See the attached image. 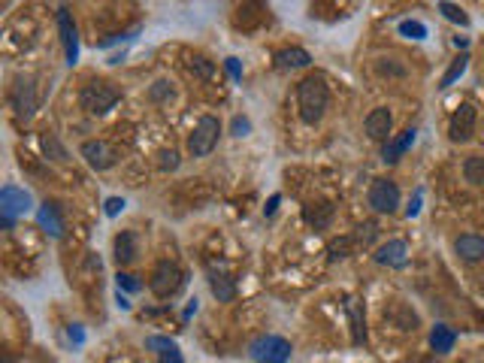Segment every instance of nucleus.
<instances>
[{
  "instance_id": "f257e3e1",
  "label": "nucleus",
  "mask_w": 484,
  "mask_h": 363,
  "mask_svg": "<svg viewBox=\"0 0 484 363\" xmlns=\"http://www.w3.org/2000/svg\"><path fill=\"white\" fill-rule=\"evenodd\" d=\"M297 106L302 125H318L330 106V91L321 76H309L297 85Z\"/></svg>"
},
{
  "instance_id": "f03ea898",
  "label": "nucleus",
  "mask_w": 484,
  "mask_h": 363,
  "mask_svg": "<svg viewBox=\"0 0 484 363\" xmlns=\"http://www.w3.org/2000/svg\"><path fill=\"white\" fill-rule=\"evenodd\" d=\"M118 100H121V91L115 85L103 82V79H94V82H88L82 88V94H79V106H82L88 115H106Z\"/></svg>"
},
{
  "instance_id": "7ed1b4c3",
  "label": "nucleus",
  "mask_w": 484,
  "mask_h": 363,
  "mask_svg": "<svg viewBox=\"0 0 484 363\" xmlns=\"http://www.w3.org/2000/svg\"><path fill=\"white\" fill-rule=\"evenodd\" d=\"M218 134H221V125L215 115H203L194 125V130H191L188 136V155L191 158H206L212 155V148L218 146Z\"/></svg>"
},
{
  "instance_id": "20e7f679",
  "label": "nucleus",
  "mask_w": 484,
  "mask_h": 363,
  "mask_svg": "<svg viewBox=\"0 0 484 363\" xmlns=\"http://www.w3.org/2000/svg\"><path fill=\"white\" fill-rule=\"evenodd\" d=\"M291 355H294V348L281 336H257L248 345V357L257 363H288Z\"/></svg>"
},
{
  "instance_id": "39448f33",
  "label": "nucleus",
  "mask_w": 484,
  "mask_h": 363,
  "mask_svg": "<svg viewBox=\"0 0 484 363\" xmlns=\"http://www.w3.org/2000/svg\"><path fill=\"white\" fill-rule=\"evenodd\" d=\"M182 281H185V276H182V269L173 264V260H160V264L155 267V272H151L148 288H151V294L155 297L167 300L182 288Z\"/></svg>"
},
{
  "instance_id": "423d86ee",
  "label": "nucleus",
  "mask_w": 484,
  "mask_h": 363,
  "mask_svg": "<svg viewBox=\"0 0 484 363\" xmlns=\"http://www.w3.org/2000/svg\"><path fill=\"white\" fill-rule=\"evenodd\" d=\"M0 212H4V224L13 227L15 215L30 212V194L18 185H4V191H0Z\"/></svg>"
},
{
  "instance_id": "0eeeda50",
  "label": "nucleus",
  "mask_w": 484,
  "mask_h": 363,
  "mask_svg": "<svg viewBox=\"0 0 484 363\" xmlns=\"http://www.w3.org/2000/svg\"><path fill=\"white\" fill-rule=\"evenodd\" d=\"M476 121H478V113L472 103H463L457 113L451 115L448 121V136L451 143H466V139H472V134H476Z\"/></svg>"
},
{
  "instance_id": "6e6552de",
  "label": "nucleus",
  "mask_w": 484,
  "mask_h": 363,
  "mask_svg": "<svg viewBox=\"0 0 484 363\" xmlns=\"http://www.w3.org/2000/svg\"><path fill=\"white\" fill-rule=\"evenodd\" d=\"M369 206L376 209V212H397V206H400V188L393 185L390 179H376L372 182V188H369Z\"/></svg>"
},
{
  "instance_id": "1a4fd4ad",
  "label": "nucleus",
  "mask_w": 484,
  "mask_h": 363,
  "mask_svg": "<svg viewBox=\"0 0 484 363\" xmlns=\"http://www.w3.org/2000/svg\"><path fill=\"white\" fill-rule=\"evenodd\" d=\"M58 30H60V43H64V58H67V64L73 67L79 60V30L64 6L58 9Z\"/></svg>"
},
{
  "instance_id": "9d476101",
  "label": "nucleus",
  "mask_w": 484,
  "mask_h": 363,
  "mask_svg": "<svg viewBox=\"0 0 484 363\" xmlns=\"http://www.w3.org/2000/svg\"><path fill=\"white\" fill-rule=\"evenodd\" d=\"M9 100H13V109L18 118H30L37 109V94H34V79H18V82L13 85V94H9Z\"/></svg>"
},
{
  "instance_id": "9b49d317",
  "label": "nucleus",
  "mask_w": 484,
  "mask_h": 363,
  "mask_svg": "<svg viewBox=\"0 0 484 363\" xmlns=\"http://www.w3.org/2000/svg\"><path fill=\"white\" fill-rule=\"evenodd\" d=\"M82 158L88 160V167L94 170H109L115 167V148L106 146L103 139H88V143H82Z\"/></svg>"
},
{
  "instance_id": "f8f14e48",
  "label": "nucleus",
  "mask_w": 484,
  "mask_h": 363,
  "mask_svg": "<svg viewBox=\"0 0 484 363\" xmlns=\"http://www.w3.org/2000/svg\"><path fill=\"white\" fill-rule=\"evenodd\" d=\"M406 260H409V246H406V239H388L385 246L376 251V264H381V267L400 269V267H406Z\"/></svg>"
},
{
  "instance_id": "ddd939ff",
  "label": "nucleus",
  "mask_w": 484,
  "mask_h": 363,
  "mask_svg": "<svg viewBox=\"0 0 484 363\" xmlns=\"http://www.w3.org/2000/svg\"><path fill=\"white\" fill-rule=\"evenodd\" d=\"M139 255V242H136V234L134 230H121V234L113 239V257L118 267H127L134 264Z\"/></svg>"
},
{
  "instance_id": "4468645a",
  "label": "nucleus",
  "mask_w": 484,
  "mask_h": 363,
  "mask_svg": "<svg viewBox=\"0 0 484 363\" xmlns=\"http://www.w3.org/2000/svg\"><path fill=\"white\" fill-rule=\"evenodd\" d=\"M390 125H393V118L388 113V106H378V109H372V113L367 115V121H363V130H367L369 139L381 143V139L390 136Z\"/></svg>"
},
{
  "instance_id": "2eb2a0df",
  "label": "nucleus",
  "mask_w": 484,
  "mask_h": 363,
  "mask_svg": "<svg viewBox=\"0 0 484 363\" xmlns=\"http://www.w3.org/2000/svg\"><path fill=\"white\" fill-rule=\"evenodd\" d=\"M454 251L466 260V264H478V260L484 257V236L478 234H463L454 239Z\"/></svg>"
},
{
  "instance_id": "dca6fc26",
  "label": "nucleus",
  "mask_w": 484,
  "mask_h": 363,
  "mask_svg": "<svg viewBox=\"0 0 484 363\" xmlns=\"http://www.w3.org/2000/svg\"><path fill=\"white\" fill-rule=\"evenodd\" d=\"M454 345H457V333L445 324H436L430 330V348L436 351V355H451Z\"/></svg>"
},
{
  "instance_id": "f3484780",
  "label": "nucleus",
  "mask_w": 484,
  "mask_h": 363,
  "mask_svg": "<svg viewBox=\"0 0 484 363\" xmlns=\"http://www.w3.org/2000/svg\"><path fill=\"white\" fill-rule=\"evenodd\" d=\"M37 221H39V227H43L49 236H55V239H58L60 234H64V221H60L58 206H55V203H43V206H39Z\"/></svg>"
},
{
  "instance_id": "a211bd4d",
  "label": "nucleus",
  "mask_w": 484,
  "mask_h": 363,
  "mask_svg": "<svg viewBox=\"0 0 484 363\" xmlns=\"http://www.w3.org/2000/svg\"><path fill=\"white\" fill-rule=\"evenodd\" d=\"M276 64L281 70H300V67H309L312 64V55L306 52V49L291 46V49H281V52H276Z\"/></svg>"
},
{
  "instance_id": "6ab92c4d",
  "label": "nucleus",
  "mask_w": 484,
  "mask_h": 363,
  "mask_svg": "<svg viewBox=\"0 0 484 363\" xmlns=\"http://www.w3.org/2000/svg\"><path fill=\"white\" fill-rule=\"evenodd\" d=\"M415 136H418V130L409 127V130H402V136L390 139V143L385 146V160H388V164H393V160H400L402 155H406V148L415 143Z\"/></svg>"
},
{
  "instance_id": "aec40b11",
  "label": "nucleus",
  "mask_w": 484,
  "mask_h": 363,
  "mask_svg": "<svg viewBox=\"0 0 484 363\" xmlns=\"http://www.w3.org/2000/svg\"><path fill=\"white\" fill-rule=\"evenodd\" d=\"M302 218H306L315 230H324L330 221H333V206H330V203H318V206L312 203V206L302 209Z\"/></svg>"
},
{
  "instance_id": "412c9836",
  "label": "nucleus",
  "mask_w": 484,
  "mask_h": 363,
  "mask_svg": "<svg viewBox=\"0 0 484 363\" xmlns=\"http://www.w3.org/2000/svg\"><path fill=\"white\" fill-rule=\"evenodd\" d=\"M209 288H212V294H215L221 302H230V300L236 297L234 279H227L224 272H212V276H209Z\"/></svg>"
},
{
  "instance_id": "4be33fe9",
  "label": "nucleus",
  "mask_w": 484,
  "mask_h": 363,
  "mask_svg": "<svg viewBox=\"0 0 484 363\" xmlns=\"http://www.w3.org/2000/svg\"><path fill=\"white\" fill-rule=\"evenodd\" d=\"M466 67H469V55H457L451 60V67L445 70V76H442V82H439V88H451L457 79L466 73Z\"/></svg>"
},
{
  "instance_id": "5701e85b",
  "label": "nucleus",
  "mask_w": 484,
  "mask_h": 363,
  "mask_svg": "<svg viewBox=\"0 0 484 363\" xmlns=\"http://www.w3.org/2000/svg\"><path fill=\"white\" fill-rule=\"evenodd\" d=\"M188 70L194 73L197 79H203V82H209L212 76H215V64H212L209 58H203V55H191L188 58Z\"/></svg>"
},
{
  "instance_id": "b1692460",
  "label": "nucleus",
  "mask_w": 484,
  "mask_h": 363,
  "mask_svg": "<svg viewBox=\"0 0 484 363\" xmlns=\"http://www.w3.org/2000/svg\"><path fill=\"white\" fill-rule=\"evenodd\" d=\"M463 176H466L469 185H484V158L481 155L466 158V164H463Z\"/></svg>"
},
{
  "instance_id": "393cba45",
  "label": "nucleus",
  "mask_w": 484,
  "mask_h": 363,
  "mask_svg": "<svg viewBox=\"0 0 484 363\" xmlns=\"http://www.w3.org/2000/svg\"><path fill=\"white\" fill-rule=\"evenodd\" d=\"M439 13L448 18V22H454V25H460V27H466L469 25V15L463 13V9L457 6V4H451V0H442L439 4Z\"/></svg>"
},
{
  "instance_id": "a878e982",
  "label": "nucleus",
  "mask_w": 484,
  "mask_h": 363,
  "mask_svg": "<svg viewBox=\"0 0 484 363\" xmlns=\"http://www.w3.org/2000/svg\"><path fill=\"white\" fill-rule=\"evenodd\" d=\"M43 151H46V155L52 158V160H67V148L60 146V139H58L55 134H46V136H43Z\"/></svg>"
},
{
  "instance_id": "bb28decb",
  "label": "nucleus",
  "mask_w": 484,
  "mask_h": 363,
  "mask_svg": "<svg viewBox=\"0 0 484 363\" xmlns=\"http://www.w3.org/2000/svg\"><path fill=\"white\" fill-rule=\"evenodd\" d=\"M376 70H378L381 76H397V79L406 76V67L397 64V58H378L376 60Z\"/></svg>"
},
{
  "instance_id": "cd10ccee",
  "label": "nucleus",
  "mask_w": 484,
  "mask_h": 363,
  "mask_svg": "<svg viewBox=\"0 0 484 363\" xmlns=\"http://www.w3.org/2000/svg\"><path fill=\"white\" fill-rule=\"evenodd\" d=\"M348 312H351V321H355V342H367V324L360 321V306L355 300H348Z\"/></svg>"
},
{
  "instance_id": "c85d7f7f",
  "label": "nucleus",
  "mask_w": 484,
  "mask_h": 363,
  "mask_svg": "<svg viewBox=\"0 0 484 363\" xmlns=\"http://www.w3.org/2000/svg\"><path fill=\"white\" fill-rule=\"evenodd\" d=\"M400 34L406 37V39H424L427 37V25H421V22H400Z\"/></svg>"
},
{
  "instance_id": "c756f323",
  "label": "nucleus",
  "mask_w": 484,
  "mask_h": 363,
  "mask_svg": "<svg viewBox=\"0 0 484 363\" xmlns=\"http://www.w3.org/2000/svg\"><path fill=\"white\" fill-rule=\"evenodd\" d=\"M148 97L158 100V103H160V100H173V88H170V82H164V79H160V82H155V85L148 88Z\"/></svg>"
},
{
  "instance_id": "7c9ffc66",
  "label": "nucleus",
  "mask_w": 484,
  "mask_h": 363,
  "mask_svg": "<svg viewBox=\"0 0 484 363\" xmlns=\"http://www.w3.org/2000/svg\"><path fill=\"white\" fill-rule=\"evenodd\" d=\"M115 281H118V288L130 291V294H136V291H139V281H136V276H130V272H118Z\"/></svg>"
},
{
  "instance_id": "2f4dec72",
  "label": "nucleus",
  "mask_w": 484,
  "mask_h": 363,
  "mask_svg": "<svg viewBox=\"0 0 484 363\" xmlns=\"http://www.w3.org/2000/svg\"><path fill=\"white\" fill-rule=\"evenodd\" d=\"M179 167V151H160V170H176Z\"/></svg>"
},
{
  "instance_id": "473e14b6",
  "label": "nucleus",
  "mask_w": 484,
  "mask_h": 363,
  "mask_svg": "<svg viewBox=\"0 0 484 363\" xmlns=\"http://www.w3.org/2000/svg\"><path fill=\"white\" fill-rule=\"evenodd\" d=\"M230 130H234V136H246L248 130H251V125H248V118H242V115H236L234 121H230Z\"/></svg>"
},
{
  "instance_id": "72a5a7b5",
  "label": "nucleus",
  "mask_w": 484,
  "mask_h": 363,
  "mask_svg": "<svg viewBox=\"0 0 484 363\" xmlns=\"http://www.w3.org/2000/svg\"><path fill=\"white\" fill-rule=\"evenodd\" d=\"M121 209H125V200H121V197H109V200H106V215H109V218H115Z\"/></svg>"
},
{
  "instance_id": "f704fd0d",
  "label": "nucleus",
  "mask_w": 484,
  "mask_h": 363,
  "mask_svg": "<svg viewBox=\"0 0 484 363\" xmlns=\"http://www.w3.org/2000/svg\"><path fill=\"white\" fill-rule=\"evenodd\" d=\"M224 64H227L230 79H234V82H242V67H239V60H236V58H227Z\"/></svg>"
},
{
  "instance_id": "c9c22d12",
  "label": "nucleus",
  "mask_w": 484,
  "mask_h": 363,
  "mask_svg": "<svg viewBox=\"0 0 484 363\" xmlns=\"http://www.w3.org/2000/svg\"><path fill=\"white\" fill-rule=\"evenodd\" d=\"M158 360H160V363H185V360H182L179 345H176V348H170V351H164V355H158Z\"/></svg>"
},
{
  "instance_id": "e433bc0d",
  "label": "nucleus",
  "mask_w": 484,
  "mask_h": 363,
  "mask_svg": "<svg viewBox=\"0 0 484 363\" xmlns=\"http://www.w3.org/2000/svg\"><path fill=\"white\" fill-rule=\"evenodd\" d=\"M418 212H421V191H418V194H415V197H412V203L406 206V215H409V218H415V215H418Z\"/></svg>"
},
{
  "instance_id": "4c0bfd02",
  "label": "nucleus",
  "mask_w": 484,
  "mask_h": 363,
  "mask_svg": "<svg viewBox=\"0 0 484 363\" xmlns=\"http://www.w3.org/2000/svg\"><path fill=\"white\" fill-rule=\"evenodd\" d=\"M67 333H70V339H73L76 345H82V342H85V333H82V327H79V324H73V327H70Z\"/></svg>"
},
{
  "instance_id": "58836bf2",
  "label": "nucleus",
  "mask_w": 484,
  "mask_h": 363,
  "mask_svg": "<svg viewBox=\"0 0 484 363\" xmlns=\"http://www.w3.org/2000/svg\"><path fill=\"white\" fill-rule=\"evenodd\" d=\"M279 203H281V197H279V194H272V197H269V203L264 206V212H267V215H272V212L279 209Z\"/></svg>"
},
{
  "instance_id": "ea45409f",
  "label": "nucleus",
  "mask_w": 484,
  "mask_h": 363,
  "mask_svg": "<svg viewBox=\"0 0 484 363\" xmlns=\"http://www.w3.org/2000/svg\"><path fill=\"white\" fill-rule=\"evenodd\" d=\"M115 300H118V306H121V309H130V302H127V297H125V294H121V291H118V294H115Z\"/></svg>"
},
{
  "instance_id": "a19ab883",
  "label": "nucleus",
  "mask_w": 484,
  "mask_h": 363,
  "mask_svg": "<svg viewBox=\"0 0 484 363\" xmlns=\"http://www.w3.org/2000/svg\"><path fill=\"white\" fill-rule=\"evenodd\" d=\"M194 312H197V300H191V306L185 309V318H191V315H194Z\"/></svg>"
},
{
  "instance_id": "79ce46f5",
  "label": "nucleus",
  "mask_w": 484,
  "mask_h": 363,
  "mask_svg": "<svg viewBox=\"0 0 484 363\" xmlns=\"http://www.w3.org/2000/svg\"><path fill=\"white\" fill-rule=\"evenodd\" d=\"M418 363H436V360H418Z\"/></svg>"
},
{
  "instance_id": "37998d69",
  "label": "nucleus",
  "mask_w": 484,
  "mask_h": 363,
  "mask_svg": "<svg viewBox=\"0 0 484 363\" xmlns=\"http://www.w3.org/2000/svg\"><path fill=\"white\" fill-rule=\"evenodd\" d=\"M481 279H484V276H481ZM481 285H484V281H481Z\"/></svg>"
}]
</instances>
